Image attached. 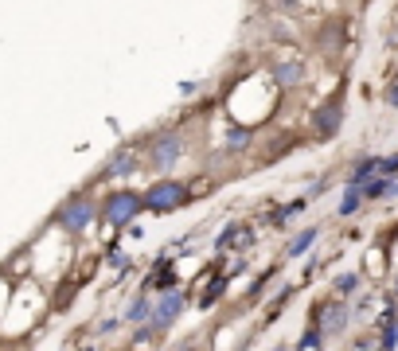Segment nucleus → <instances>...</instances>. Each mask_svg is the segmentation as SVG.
I'll use <instances>...</instances> for the list:
<instances>
[{"label":"nucleus","instance_id":"obj_1","mask_svg":"<svg viewBox=\"0 0 398 351\" xmlns=\"http://www.w3.org/2000/svg\"><path fill=\"white\" fill-rule=\"evenodd\" d=\"M184 199H188V187L176 184V180H160V184H152L149 192H145V207H149V211H157V214L176 211Z\"/></svg>","mask_w":398,"mask_h":351},{"label":"nucleus","instance_id":"obj_2","mask_svg":"<svg viewBox=\"0 0 398 351\" xmlns=\"http://www.w3.org/2000/svg\"><path fill=\"white\" fill-rule=\"evenodd\" d=\"M59 226L70 234H82L90 223H94V199H86V195H74V199H67V203L59 207Z\"/></svg>","mask_w":398,"mask_h":351},{"label":"nucleus","instance_id":"obj_3","mask_svg":"<svg viewBox=\"0 0 398 351\" xmlns=\"http://www.w3.org/2000/svg\"><path fill=\"white\" fill-rule=\"evenodd\" d=\"M141 207H145V199H141L137 192H113L110 199H106V223L110 226L133 223V219L141 214Z\"/></svg>","mask_w":398,"mask_h":351},{"label":"nucleus","instance_id":"obj_4","mask_svg":"<svg viewBox=\"0 0 398 351\" xmlns=\"http://www.w3.org/2000/svg\"><path fill=\"white\" fill-rule=\"evenodd\" d=\"M176 156H180V136L176 133H160L157 141H152V148H149L152 168H172L176 164Z\"/></svg>","mask_w":398,"mask_h":351},{"label":"nucleus","instance_id":"obj_5","mask_svg":"<svg viewBox=\"0 0 398 351\" xmlns=\"http://www.w3.org/2000/svg\"><path fill=\"white\" fill-rule=\"evenodd\" d=\"M180 312H184V292L172 289V292H164V297L157 301V312H152V316H157V324H172Z\"/></svg>","mask_w":398,"mask_h":351},{"label":"nucleus","instance_id":"obj_6","mask_svg":"<svg viewBox=\"0 0 398 351\" xmlns=\"http://www.w3.org/2000/svg\"><path fill=\"white\" fill-rule=\"evenodd\" d=\"M340 114H344V109H340V102H336V98H332L328 106H324V109H320V114H317V129H320V133H324V136H328L332 129L340 125Z\"/></svg>","mask_w":398,"mask_h":351},{"label":"nucleus","instance_id":"obj_7","mask_svg":"<svg viewBox=\"0 0 398 351\" xmlns=\"http://www.w3.org/2000/svg\"><path fill=\"white\" fill-rule=\"evenodd\" d=\"M133 168H137V164H133V153H129V148H121V153H118V156H113V160H110V168H106V176H129Z\"/></svg>","mask_w":398,"mask_h":351},{"label":"nucleus","instance_id":"obj_8","mask_svg":"<svg viewBox=\"0 0 398 351\" xmlns=\"http://www.w3.org/2000/svg\"><path fill=\"white\" fill-rule=\"evenodd\" d=\"M312 242H317V231H312V226H309V231H301L297 238H293V246H289V254L297 258V254H305V250H309Z\"/></svg>","mask_w":398,"mask_h":351},{"label":"nucleus","instance_id":"obj_9","mask_svg":"<svg viewBox=\"0 0 398 351\" xmlns=\"http://www.w3.org/2000/svg\"><path fill=\"white\" fill-rule=\"evenodd\" d=\"M278 82H281V86H293V82H301V67H281V70H278Z\"/></svg>","mask_w":398,"mask_h":351},{"label":"nucleus","instance_id":"obj_10","mask_svg":"<svg viewBox=\"0 0 398 351\" xmlns=\"http://www.w3.org/2000/svg\"><path fill=\"white\" fill-rule=\"evenodd\" d=\"M371 172H379V164H375V160H363V164H359L356 172H351V180H356V184H363V180H367Z\"/></svg>","mask_w":398,"mask_h":351},{"label":"nucleus","instance_id":"obj_11","mask_svg":"<svg viewBox=\"0 0 398 351\" xmlns=\"http://www.w3.org/2000/svg\"><path fill=\"white\" fill-rule=\"evenodd\" d=\"M145 316H149V301H137V304L129 309V320H133V324H141Z\"/></svg>","mask_w":398,"mask_h":351},{"label":"nucleus","instance_id":"obj_12","mask_svg":"<svg viewBox=\"0 0 398 351\" xmlns=\"http://www.w3.org/2000/svg\"><path fill=\"white\" fill-rule=\"evenodd\" d=\"M356 207H359V192H348V199L340 203V214H351Z\"/></svg>","mask_w":398,"mask_h":351},{"label":"nucleus","instance_id":"obj_13","mask_svg":"<svg viewBox=\"0 0 398 351\" xmlns=\"http://www.w3.org/2000/svg\"><path fill=\"white\" fill-rule=\"evenodd\" d=\"M336 289L340 292H351V289H356V277H351V273H344V277L336 281Z\"/></svg>","mask_w":398,"mask_h":351},{"label":"nucleus","instance_id":"obj_14","mask_svg":"<svg viewBox=\"0 0 398 351\" xmlns=\"http://www.w3.org/2000/svg\"><path fill=\"white\" fill-rule=\"evenodd\" d=\"M379 192H387V184H383V180H371V184L363 187V195H371V199H375Z\"/></svg>","mask_w":398,"mask_h":351},{"label":"nucleus","instance_id":"obj_15","mask_svg":"<svg viewBox=\"0 0 398 351\" xmlns=\"http://www.w3.org/2000/svg\"><path fill=\"white\" fill-rule=\"evenodd\" d=\"M379 172H383V176L398 172V156H387V160H383V164H379Z\"/></svg>","mask_w":398,"mask_h":351},{"label":"nucleus","instance_id":"obj_16","mask_svg":"<svg viewBox=\"0 0 398 351\" xmlns=\"http://www.w3.org/2000/svg\"><path fill=\"white\" fill-rule=\"evenodd\" d=\"M320 343V332H305V340H301V348L309 351V348H317Z\"/></svg>","mask_w":398,"mask_h":351},{"label":"nucleus","instance_id":"obj_17","mask_svg":"<svg viewBox=\"0 0 398 351\" xmlns=\"http://www.w3.org/2000/svg\"><path fill=\"white\" fill-rule=\"evenodd\" d=\"M180 351H196V348H180Z\"/></svg>","mask_w":398,"mask_h":351},{"label":"nucleus","instance_id":"obj_18","mask_svg":"<svg viewBox=\"0 0 398 351\" xmlns=\"http://www.w3.org/2000/svg\"><path fill=\"white\" fill-rule=\"evenodd\" d=\"M273 351H289V348H273Z\"/></svg>","mask_w":398,"mask_h":351}]
</instances>
